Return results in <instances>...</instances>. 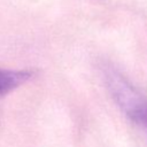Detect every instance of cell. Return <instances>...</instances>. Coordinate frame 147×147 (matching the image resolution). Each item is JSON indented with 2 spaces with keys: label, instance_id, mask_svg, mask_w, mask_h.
Here are the masks:
<instances>
[{
  "label": "cell",
  "instance_id": "2",
  "mask_svg": "<svg viewBox=\"0 0 147 147\" xmlns=\"http://www.w3.org/2000/svg\"><path fill=\"white\" fill-rule=\"evenodd\" d=\"M32 71L0 70V96H3L32 77Z\"/></svg>",
  "mask_w": 147,
  "mask_h": 147
},
{
  "label": "cell",
  "instance_id": "3",
  "mask_svg": "<svg viewBox=\"0 0 147 147\" xmlns=\"http://www.w3.org/2000/svg\"><path fill=\"white\" fill-rule=\"evenodd\" d=\"M131 119L147 127V101L137 110V113L132 116Z\"/></svg>",
  "mask_w": 147,
  "mask_h": 147
},
{
  "label": "cell",
  "instance_id": "1",
  "mask_svg": "<svg viewBox=\"0 0 147 147\" xmlns=\"http://www.w3.org/2000/svg\"><path fill=\"white\" fill-rule=\"evenodd\" d=\"M106 82L113 98L130 118H132L137 110L147 101L124 77L116 71H107Z\"/></svg>",
  "mask_w": 147,
  "mask_h": 147
}]
</instances>
